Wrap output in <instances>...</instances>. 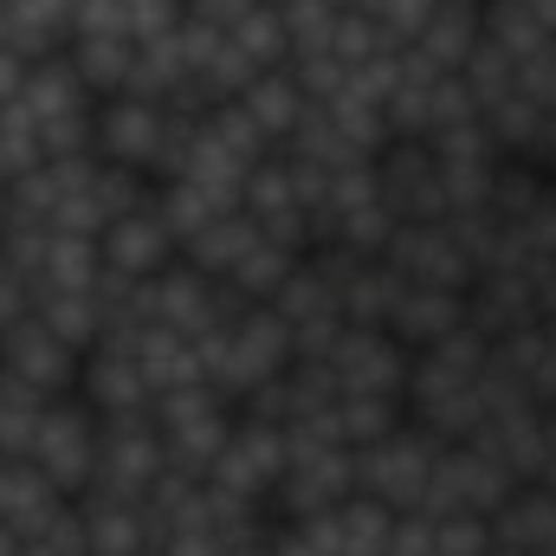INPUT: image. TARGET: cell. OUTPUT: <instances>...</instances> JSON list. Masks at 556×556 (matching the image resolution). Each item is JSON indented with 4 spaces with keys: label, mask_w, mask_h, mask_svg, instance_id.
Segmentation results:
<instances>
[{
    "label": "cell",
    "mask_w": 556,
    "mask_h": 556,
    "mask_svg": "<svg viewBox=\"0 0 556 556\" xmlns=\"http://www.w3.org/2000/svg\"><path fill=\"white\" fill-rule=\"evenodd\" d=\"M253 240H260V220H253V214L233 201V207H220L214 220H201V227H194V233H188L175 253H181L188 266H201L207 278H227V266H233V260H240Z\"/></svg>",
    "instance_id": "obj_19"
},
{
    "label": "cell",
    "mask_w": 556,
    "mask_h": 556,
    "mask_svg": "<svg viewBox=\"0 0 556 556\" xmlns=\"http://www.w3.org/2000/svg\"><path fill=\"white\" fill-rule=\"evenodd\" d=\"M330 7H356V0H330Z\"/></svg>",
    "instance_id": "obj_28"
},
{
    "label": "cell",
    "mask_w": 556,
    "mask_h": 556,
    "mask_svg": "<svg viewBox=\"0 0 556 556\" xmlns=\"http://www.w3.org/2000/svg\"><path fill=\"white\" fill-rule=\"evenodd\" d=\"M130 343H137V363H142V382H149V395H168V389L207 382V376H201V350H194V337L149 324V330H137Z\"/></svg>",
    "instance_id": "obj_20"
},
{
    "label": "cell",
    "mask_w": 556,
    "mask_h": 556,
    "mask_svg": "<svg viewBox=\"0 0 556 556\" xmlns=\"http://www.w3.org/2000/svg\"><path fill=\"white\" fill-rule=\"evenodd\" d=\"M440 446H446V440H440V433H427L420 420L389 427L382 440L356 446V492L382 498L389 511H415L420 492H427V472H433V453H440Z\"/></svg>",
    "instance_id": "obj_3"
},
{
    "label": "cell",
    "mask_w": 556,
    "mask_h": 556,
    "mask_svg": "<svg viewBox=\"0 0 556 556\" xmlns=\"http://www.w3.org/2000/svg\"><path fill=\"white\" fill-rule=\"evenodd\" d=\"M518 492V479L472 440H446L433 453V472H427V492H420L415 511H479L492 518L505 498Z\"/></svg>",
    "instance_id": "obj_5"
},
{
    "label": "cell",
    "mask_w": 556,
    "mask_h": 556,
    "mask_svg": "<svg viewBox=\"0 0 556 556\" xmlns=\"http://www.w3.org/2000/svg\"><path fill=\"white\" fill-rule=\"evenodd\" d=\"M356 492V453L337 446V440H311V433H285V472L266 492V511L273 525H298V518H317L330 505H343Z\"/></svg>",
    "instance_id": "obj_1"
},
{
    "label": "cell",
    "mask_w": 556,
    "mask_h": 556,
    "mask_svg": "<svg viewBox=\"0 0 556 556\" xmlns=\"http://www.w3.org/2000/svg\"><path fill=\"white\" fill-rule=\"evenodd\" d=\"M402 402L395 395H337V427H343V446L356 453V446H369V440H382L389 427H402Z\"/></svg>",
    "instance_id": "obj_22"
},
{
    "label": "cell",
    "mask_w": 556,
    "mask_h": 556,
    "mask_svg": "<svg viewBox=\"0 0 556 556\" xmlns=\"http://www.w3.org/2000/svg\"><path fill=\"white\" fill-rule=\"evenodd\" d=\"M233 402L220 395V389H207V382H188V389H168V395H155L149 402V420H155V433H162V453H168V466L175 472H207L214 466V453L227 446V433H233Z\"/></svg>",
    "instance_id": "obj_2"
},
{
    "label": "cell",
    "mask_w": 556,
    "mask_h": 556,
    "mask_svg": "<svg viewBox=\"0 0 556 556\" xmlns=\"http://www.w3.org/2000/svg\"><path fill=\"white\" fill-rule=\"evenodd\" d=\"M492 544L518 556H544L556 551V492L551 485H518L498 511H492Z\"/></svg>",
    "instance_id": "obj_16"
},
{
    "label": "cell",
    "mask_w": 556,
    "mask_h": 556,
    "mask_svg": "<svg viewBox=\"0 0 556 556\" xmlns=\"http://www.w3.org/2000/svg\"><path fill=\"white\" fill-rule=\"evenodd\" d=\"M168 472V453H162V433L149 415H98V466H91V485L98 492H117V498H142L155 479Z\"/></svg>",
    "instance_id": "obj_7"
},
{
    "label": "cell",
    "mask_w": 556,
    "mask_h": 556,
    "mask_svg": "<svg viewBox=\"0 0 556 556\" xmlns=\"http://www.w3.org/2000/svg\"><path fill=\"white\" fill-rule=\"evenodd\" d=\"M26 459H33L65 498H78V492L91 485V466H98V415H91L78 395H52V402L39 408L33 440H26Z\"/></svg>",
    "instance_id": "obj_4"
},
{
    "label": "cell",
    "mask_w": 556,
    "mask_h": 556,
    "mask_svg": "<svg viewBox=\"0 0 556 556\" xmlns=\"http://www.w3.org/2000/svg\"><path fill=\"white\" fill-rule=\"evenodd\" d=\"M324 363H330V376H337V395H395V402H402L415 350L395 343V337L376 330V324H343Z\"/></svg>",
    "instance_id": "obj_8"
},
{
    "label": "cell",
    "mask_w": 556,
    "mask_h": 556,
    "mask_svg": "<svg viewBox=\"0 0 556 556\" xmlns=\"http://www.w3.org/2000/svg\"><path fill=\"white\" fill-rule=\"evenodd\" d=\"M72 498L26 459V453H13V459H0V525L13 531V538H26V531H39L46 518H59Z\"/></svg>",
    "instance_id": "obj_15"
},
{
    "label": "cell",
    "mask_w": 556,
    "mask_h": 556,
    "mask_svg": "<svg viewBox=\"0 0 556 556\" xmlns=\"http://www.w3.org/2000/svg\"><path fill=\"white\" fill-rule=\"evenodd\" d=\"M214 556H273V551H266V544H220Z\"/></svg>",
    "instance_id": "obj_27"
},
{
    "label": "cell",
    "mask_w": 556,
    "mask_h": 556,
    "mask_svg": "<svg viewBox=\"0 0 556 556\" xmlns=\"http://www.w3.org/2000/svg\"><path fill=\"white\" fill-rule=\"evenodd\" d=\"M382 260L402 285H433V291H466L472 285V253L459 247L453 220H395Z\"/></svg>",
    "instance_id": "obj_9"
},
{
    "label": "cell",
    "mask_w": 556,
    "mask_h": 556,
    "mask_svg": "<svg viewBox=\"0 0 556 556\" xmlns=\"http://www.w3.org/2000/svg\"><path fill=\"white\" fill-rule=\"evenodd\" d=\"M98 260H104V278H117V285L155 278L175 260V233H168V220L155 214V194H149L142 207H130V214H117V220L98 227Z\"/></svg>",
    "instance_id": "obj_13"
},
{
    "label": "cell",
    "mask_w": 556,
    "mask_h": 556,
    "mask_svg": "<svg viewBox=\"0 0 556 556\" xmlns=\"http://www.w3.org/2000/svg\"><path fill=\"white\" fill-rule=\"evenodd\" d=\"M298 260H304V253H291V247H278V240H266V233H260V240H253V247L227 266V278H220V285H227V291H240V298H253V304H273V291L285 285V273H291Z\"/></svg>",
    "instance_id": "obj_21"
},
{
    "label": "cell",
    "mask_w": 556,
    "mask_h": 556,
    "mask_svg": "<svg viewBox=\"0 0 556 556\" xmlns=\"http://www.w3.org/2000/svg\"><path fill=\"white\" fill-rule=\"evenodd\" d=\"M72 395L91 408V415H149V382H142V363H137V343L130 337H117V330H104L85 356H78V382H72Z\"/></svg>",
    "instance_id": "obj_10"
},
{
    "label": "cell",
    "mask_w": 556,
    "mask_h": 556,
    "mask_svg": "<svg viewBox=\"0 0 556 556\" xmlns=\"http://www.w3.org/2000/svg\"><path fill=\"white\" fill-rule=\"evenodd\" d=\"M278 472H285V427L278 420H260V415H233L227 446L214 453V466L201 479L220 485V492H240V498H260L266 505Z\"/></svg>",
    "instance_id": "obj_11"
},
{
    "label": "cell",
    "mask_w": 556,
    "mask_h": 556,
    "mask_svg": "<svg viewBox=\"0 0 556 556\" xmlns=\"http://www.w3.org/2000/svg\"><path fill=\"white\" fill-rule=\"evenodd\" d=\"M376 194L395 220H446V188H440V162L427 142L376 149Z\"/></svg>",
    "instance_id": "obj_12"
},
{
    "label": "cell",
    "mask_w": 556,
    "mask_h": 556,
    "mask_svg": "<svg viewBox=\"0 0 556 556\" xmlns=\"http://www.w3.org/2000/svg\"><path fill=\"white\" fill-rule=\"evenodd\" d=\"M492 518L479 511H427V556H485Z\"/></svg>",
    "instance_id": "obj_23"
},
{
    "label": "cell",
    "mask_w": 556,
    "mask_h": 556,
    "mask_svg": "<svg viewBox=\"0 0 556 556\" xmlns=\"http://www.w3.org/2000/svg\"><path fill=\"white\" fill-rule=\"evenodd\" d=\"M72 505H78V525H85V556H155L142 498H117V492L85 485Z\"/></svg>",
    "instance_id": "obj_14"
},
{
    "label": "cell",
    "mask_w": 556,
    "mask_h": 556,
    "mask_svg": "<svg viewBox=\"0 0 556 556\" xmlns=\"http://www.w3.org/2000/svg\"><path fill=\"white\" fill-rule=\"evenodd\" d=\"M266 551H273V556H324L317 544H311V538H304V531H298V525H273Z\"/></svg>",
    "instance_id": "obj_26"
},
{
    "label": "cell",
    "mask_w": 556,
    "mask_h": 556,
    "mask_svg": "<svg viewBox=\"0 0 556 556\" xmlns=\"http://www.w3.org/2000/svg\"><path fill=\"white\" fill-rule=\"evenodd\" d=\"M466 324V291H433V285H402V298H395V311H389V337L395 343H408V350H427V343H440L446 330H459Z\"/></svg>",
    "instance_id": "obj_17"
},
{
    "label": "cell",
    "mask_w": 556,
    "mask_h": 556,
    "mask_svg": "<svg viewBox=\"0 0 556 556\" xmlns=\"http://www.w3.org/2000/svg\"><path fill=\"white\" fill-rule=\"evenodd\" d=\"M46 402H52V395H33V389H20V382L0 376V459L26 453V440H33V427H39V408H46Z\"/></svg>",
    "instance_id": "obj_24"
},
{
    "label": "cell",
    "mask_w": 556,
    "mask_h": 556,
    "mask_svg": "<svg viewBox=\"0 0 556 556\" xmlns=\"http://www.w3.org/2000/svg\"><path fill=\"white\" fill-rule=\"evenodd\" d=\"M20 556H85V525H78V505H65L59 518H46L39 531L20 538Z\"/></svg>",
    "instance_id": "obj_25"
},
{
    "label": "cell",
    "mask_w": 556,
    "mask_h": 556,
    "mask_svg": "<svg viewBox=\"0 0 556 556\" xmlns=\"http://www.w3.org/2000/svg\"><path fill=\"white\" fill-rule=\"evenodd\" d=\"M0 376L33 389V395H72L78 382V350L39 317V311H20L0 324Z\"/></svg>",
    "instance_id": "obj_6"
},
{
    "label": "cell",
    "mask_w": 556,
    "mask_h": 556,
    "mask_svg": "<svg viewBox=\"0 0 556 556\" xmlns=\"http://www.w3.org/2000/svg\"><path fill=\"white\" fill-rule=\"evenodd\" d=\"M233 104H240V111L260 124V137L278 149V142H291V130L304 124V104H311V98L298 91L291 65H273V72H253V78L233 91Z\"/></svg>",
    "instance_id": "obj_18"
}]
</instances>
